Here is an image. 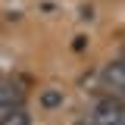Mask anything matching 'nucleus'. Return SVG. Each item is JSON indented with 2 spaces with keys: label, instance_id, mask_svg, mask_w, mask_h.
<instances>
[{
  "label": "nucleus",
  "instance_id": "obj_1",
  "mask_svg": "<svg viewBox=\"0 0 125 125\" xmlns=\"http://www.w3.org/2000/svg\"><path fill=\"white\" fill-rule=\"evenodd\" d=\"M100 81H103V88L113 91V97L116 94H125V56L116 60V62H109L106 69L100 72Z\"/></svg>",
  "mask_w": 125,
  "mask_h": 125
},
{
  "label": "nucleus",
  "instance_id": "obj_2",
  "mask_svg": "<svg viewBox=\"0 0 125 125\" xmlns=\"http://www.w3.org/2000/svg\"><path fill=\"white\" fill-rule=\"evenodd\" d=\"M22 84H16V81H0V113H6V109H13L22 103Z\"/></svg>",
  "mask_w": 125,
  "mask_h": 125
},
{
  "label": "nucleus",
  "instance_id": "obj_3",
  "mask_svg": "<svg viewBox=\"0 0 125 125\" xmlns=\"http://www.w3.org/2000/svg\"><path fill=\"white\" fill-rule=\"evenodd\" d=\"M0 125H31V116H28V109L19 103V106L0 113Z\"/></svg>",
  "mask_w": 125,
  "mask_h": 125
},
{
  "label": "nucleus",
  "instance_id": "obj_4",
  "mask_svg": "<svg viewBox=\"0 0 125 125\" xmlns=\"http://www.w3.org/2000/svg\"><path fill=\"white\" fill-rule=\"evenodd\" d=\"M41 106H44V109H56V106H62V91H56V88L44 91V94H41Z\"/></svg>",
  "mask_w": 125,
  "mask_h": 125
}]
</instances>
